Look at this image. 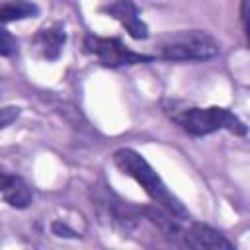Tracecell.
<instances>
[{
  "mask_svg": "<svg viewBox=\"0 0 250 250\" xmlns=\"http://www.w3.org/2000/svg\"><path fill=\"white\" fill-rule=\"evenodd\" d=\"M113 162L123 174L133 178L158 207H162L164 211H168L180 221L189 219V213L184 207V203L168 189V186L162 182L156 170L145 160L143 154H139L133 148H119L113 152Z\"/></svg>",
  "mask_w": 250,
  "mask_h": 250,
  "instance_id": "cell-1",
  "label": "cell"
},
{
  "mask_svg": "<svg viewBox=\"0 0 250 250\" xmlns=\"http://www.w3.org/2000/svg\"><path fill=\"white\" fill-rule=\"evenodd\" d=\"M86 51L100 61V64L117 68V66H129V64H143L150 62L152 55H141L125 47L115 37H98V35H86L84 39Z\"/></svg>",
  "mask_w": 250,
  "mask_h": 250,
  "instance_id": "cell-4",
  "label": "cell"
},
{
  "mask_svg": "<svg viewBox=\"0 0 250 250\" xmlns=\"http://www.w3.org/2000/svg\"><path fill=\"white\" fill-rule=\"evenodd\" d=\"M100 10L111 18H115L133 39H146L148 27L141 20V14L133 0H104Z\"/></svg>",
  "mask_w": 250,
  "mask_h": 250,
  "instance_id": "cell-5",
  "label": "cell"
},
{
  "mask_svg": "<svg viewBox=\"0 0 250 250\" xmlns=\"http://www.w3.org/2000/svg\"><path fill=\"white\" fill-rule=\"evenodd\" d=\"M170 117L189 135L193 137H203L211 135L215 131L227 129L234 135H246V125L227 107H184V109H174L168 111Z\"/></svg>",
  "mask_w": 250,
  "mask_h": 250,
  "instance_id": "cell-2",
  "label": "cell"
},
{
  "mask_svg": "<svg viewBox=\"0 0 250 250\" xmlns=\"http://www.w3.org/2000/svg\"><path fill=\"white\" fill-rule=\"evenodd\" d=\"M182 244L188 248H209V250H219V248H232V242L227 240L219 230L207 227V225H191L188 230L182 232Z\"/></svg>",
  "mask_w": 250,
  "mask_h": 250,
  "instance_id": "cell-6",
  "label": "cell"
},
{
  "mask_svg": "<svg viewBox=\"0 0 250 250\" xmlns=\"http://www.w3.org/2000/svg\"><path fill=\"white\" fill-rule=\"evenodd\" d=\"M2 197L8 205L16 207V209H25L33 195H31V189L29 186L16 174H8V172H2Z\"/></svg>",
  "mask_w": 250,
  "mask_h": 250,
  "instance_id": "cell-8",
  "label": "cell"
},
{
  "mask_svg": "<svg viewBox=\"0 0 250 250\" xmlns=\"http://www.w3.org/2000/svg\"><path fill=\"white\" fill-rule=\"evenodd\" d=\"M219 53V41L201 29H182L164 35L156 45V55L164 61H207Z\"/></svg>",
  "mask_w": 250,
  "mask_h": 250,
  "instance_id": "cell-3",
  "label": "cell"
},
{
  "mask_svg": "<svg viewBox=\"0 0 250 250\" xmlns=\"http://www.w3.org/2000/svg\"><path fill=\"white\" fill-rule=\"evenodd\" d=\"M240 18L244 23V33H246V43L250 47V0H242L240 6Z\"/></svg>",
  "mask_w": 250,
  "mask_h": 250,
  "instance_id": "cell-11",
  "label": "cell"
},
{
  "mask_svg": "<svg viewBox=\"0 0 250 250\" xmlns=\"http://www.w3.org/2000/svg\"><path fill=\"white\" fill-rule=\"evenodd\" d=\"M37 14H39V8L29 0H8L0 8V18L4 23L25 20V18H35Z\"/></svg>",
  "mask_w": 250,
  "mask_h": 250,
  "instance_id": "cell-9",
  "label": "cell"
},
{
  "mask_svg": "<svg viewBox=\"0 0 250 250\" xmlns=\"http://www.w3.org/2000/svg\"><path fill=\"white\" fill-rule=\"evenodd\" d=\"M53 232L59 236H74L76 234L74 230H70L66 225H61V223H53Z\"/></svg>",
  "mask_w": 250,
  "mask_h": 250,
  "instance_id": "cell-13",
  "label": "cell"
},
{
  "mask_svg": "<svg viewBox=\"0 0 250 250\" xmlns=\"http://www.w3.org/2000/svg\"><path fill=\"white\" fill-rule=\"evenodd\" d=\"M64 41H66L64 29L55 23V25H49V27H43L37 31V35L33 37V47L43 59L55 61L61 57Z\"/></svg>",
  "mask_w": 250,
  "mask_h": 250,
  "instance_id": "cell-7",
  "label": "cell"
},
{
  "mask_svg": "<svg viewBox=\"0 0 250 250\" xmlns=\"http://www.w3.org/2000/svg\"><path fill=\"white\" fill-rule=\"evenodd\" d=\"M16 49H18L16 39L10 35L8 29H2V33H0V55L2 57H10L12 53H16Z\"/></svg>",
  "mask_w": 250,
  "mask_h": 250,
  "instance_id": "cell-10",
  "label": "cell"
},
{
  "mask_svg": "<svg viewBox=\"0 0 250 250\" xmlns=\"http://www.w3.org/2000/svg\"><path fill=\"white\" fill-rule=\"evenodd\" d=\"M18 115H20V107H12V105L4 107L2 109V115H0V125L2 127H8L12 121H16Z\"/></svg>",
  "mask_w": 250,
  "mask_h": 250,
  "instance_id": "cell-12",
  "label": "cell"
}]
</instances>
